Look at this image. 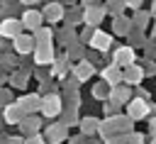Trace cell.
Wrapping results in <instances>:
<instances>
[{
    "label": "cell",
    "mask_w": 156,
    "mask_h": 144,
    "mask_svg": "<svg viewBox=\"0 0 156 144\" xmlns=\"http://www.w3.org/2000/svg\"><path fill=\"white\" fill-rule=\"evenodd\" d=\"M132 59H134V54H132L129 46H122L119 51H115V63L117 66H132Z\"/></svg>",
    "instance_id": "cell-5"
},
{
    "label": "cell",
    "mask_w": 156,
    "mask_h": 144,
    "mask_svg": "<svg viewBox=\"0 0 156 144\" xmlns=\"http://www.w3.org/2000/svg\"><path fill=\"white\" fill-rule=\"evenodd\" d=\"M20 105H22L24 112H37V110H41V100H39V95H24V98L20 100Z\"/></svg>",
    "instance_id": "cell-4"
},
{
    "label": "cell",
    "mask_w": 156,
    "mask_h": 144,
    "mask_svg": "<svg viewBox=\"0 0 156 144\" xmlns=\"http://www.w3.org/2000/svg\"><path fill=\"white\" fill-rule=\"evenodd\" d=\"M105 85H107V83H100V85H95V88H93V95H95V98H102V95L107 93V88H105Z\"/></svg>",
    "instance_id": "cell-18"
},
{
    "label": "cell",
    "mask_w": 156,
    "mask_h": 144,
    "mask_svg": "<svg viewBox=\"0 0 156 144\" xmlns=\"http://www.w3.org/2000/svg\"><path fill=\"white\" fill-rule=\"evenodd\" d=\"M39 22H41V17H39L37 12H27L22 24H24V27H32V29H37V27H39Z\"/></svg>",
    "instance_id": "cell-15"
},
{
    "label": "cell",
    "mask_w": 156,
    "mask_h": 144,
    "mask_svg": "<svg viewBox=\"0 0 156 144\" xmlns=\"http://www.w3.org/2000/svg\"><path fill=\"white\" fill-rule=\"evenodd\" d=\"M20 29H22V24H20L17 20H5V22L0 24V34H2V37H10V39H17V37H20Z\"/></svg>",
    "instance_id": "cell-3"
},
{
    "label": "cell",
    "mask_w": 156,
    "mask_h": 144,
    "mask_svg": "<svg viewBox=\"0 0 156 144\" xmlns=\"http://www.w3.org/2000/svg\"><path fill=\"white\" fill-rule=\"evenodd\" d=\"M34 59H37V63H49L51 61V49L49 46H39L37 54H34Z\"/></svg>",
    "instance_id": "cell-10"
},
{
    "label": "cell",
    "mask_w": 156,
    "mask_h": 144,
    "mask_svg": "<svg viewBox=\"0 0 156 144\" xmlns=\"http://www.w3.org/2000/svg\"><path fill=\"white\" fill-rule=\"evenodd\" d=\"M0 103H10V93L2 90V93H0Z\"/></svg>",
    "instance_id": "cell-22"
},
{
    "label": "cell",
    "mask_w": 156,
    "mask_h": 144,
    "mask_svg": "<svg viewBox=\"0 0 156 144\" xmlns=\"http://www.w3.org/2000/svg\"><path fill=\"white\" fill-rule=\"evenodd\" d=\"M124 81H127V83H139V81H141V71H139L136 66H129L127 73H124Z\"/></svg>",
    "instance_id": "cell-13"
},
{
    "label": "cell",
    "mask_w": 156,
    "mask_h": 144,
    "mask_svg": "<svg viewBox=\"0 0 156 144\" xmlns=\"http://www.w3.org/2000/svg\"><path fill=\"white\" fill-rule=\"evenodd\" d=\"M144 112H146V105L141 100H132L129 103V117H141Z\"/></svg>",
    "instance_id": "cell-9"
},
{
    "label": "cell",
    "mask_w": 156,
    "mask_h": 144,
    "mask_svg": "<svg viewBox=\"0 0 156 144\" xmlns=\"http://www.w3.org/2000/svg\"><path fill=\"white\" fill-rule=\"evenodd\" d=\"M24 110H22V105L17 103H10V105H5V112H2V117H5V122H10V124H20L22 120H24Z\"/></svg>",
    "instance_id": "cell-2"
},
{
    "label": "cell",
    "mask_w": 156,
    "mask_h": 144,
    "mask_svg": "<svg viewBox=\"0 0 156 144\" xmlns=\"http://www.w3.org/2000/svg\"><path fill=\"white\" fill-rule=\"evenodd\" d=\"M63 137H66V124H61V127H51L49 134H46V139H49L51 144H58Z\"/></svg>",
    "instance_id": "cell-8"
},
{
    "label": "cell",
    "mask_w": 156,
    "mask_h": 144,
    "mask_svg": "<svg viewBox=\"0 0 156 144\" xmlns=\"http://www.w3.org/2000/svg\"><path fill=\"white\" fill-rule=\"evenodd\" d=\"M93 46L100 49V51H105V49L110 46V37H105V34H93Z\"/></svg>",
    "instance_id": "cell-11"
},
{
    "label": "cell",
    "mask_w": 156,
    "mask_h": 144,
    "mask_svg": "<svg viewBox=\"0 0 156 144\" xmlns=\"http://www.w3.org/2000/svg\"><path fill=\"white\" fill-rule=\"evenodd\" d=\"M41 112H44L46 117H56V115L61 112V98H58L56 93L41 98Z\"/></svg>",
    "instance_id": "cell-1"
},
{
    "label": "cell",
    "mask_w": 156,
    "mask_h": 144,
    "mask_svg": "<svg viewBox=\"0 0 156 144\" xmlns=\"http://www.w3.org/2000/svg\"><path fill=\"white\" fill-rule=\"evenodd\" d=\"M7 144H24V142H22V139H17V137H10V139H7Z\"/></svg>",
    "instance_id": "cell-23"
},
{
    "label": "cell",
    "mask_w": 156,
    "mask_h": 144,
    "mask_svg": "<svg viewBox=\"0 0 156 144\" xmlns=\"http://www.w3.org/2000/svg\"><path fill=\"white\" fill-rule=\"evenodd\" d=\"M71 144H83V137H76V139H71Z\"/></svg>",
    "instance_id": "cell-24"
},
{
    "label": "cell",
    "mask_w": 156,
    "mask_h": 144,
    "mask_svg": "<svg viewBox=\"0 0 156 144\" xmlns=\"http://www.w3.org/2000/svg\"><path fill=\"white\" fill-rule=\"evenodd\" d=\"M80 127H83V132H85V134H90V132H95V129L100 127V122H95L93 117H85V120L80 122Z\"/></svg>",
    "instance_id": "cell-16"
},
{
    "label": "cell",
    "mask_w": 156,
    "mask_h": 144,
    "mask_svg": "<svg viewBox=\"0 0 156 144\" xmlns=\"http://www.w3.org/2000/svg\"><path fill=\"white\" fill-rule=\"evenodd\" d=\"M73 73H76V78H78V81H85V78L93 73V66H90L88 61H80V63L73 68Z\"/></svg>",
    "instance_id": "cell-7"
},
{
    "label": "cell",
    "mask_w": 156,
    "mask_h": 144,
    "mask_svg": "<svg viewBox=\"0 0 156 144\" xmlns=\"http://www.w3.org/2000/svg\"><path fill=\"white\" fill-rule=\"evenodd\" d=\"M24 144H46V139H44V137H39V134H29Z\"/></svg>",
    "instance_id": "cell-17"
},
{
    "label": "cell",
    "mask_w": 156,
    "mask_h": 144,
    "mask_svg": "<svg viewBox=\"0 0 156 144\" xmlns=\"http://www.w3.org/2000/svg\"><path fill=\"white\" fill-rule=\"evenodd\" d=\"M154 144H156V139H154Z\"/></svg>",
    "instance_id": "cell-26"
},
{
    "label": "cell",
    "mask_w": 156,
    "mask_h": 144,
    "mask_svg": "<svg viewBox=\"0 0 156 144\" xmlns=\"http://www.w3.org/2000/svg\"><path fill=\"white\" fill-rule=\"evenodd\" d=\"M49 17H51V20H58V17H61V10H56V5H51V10H49Z\"/></svg>",
    "instance_id": "cell-20"
},
{
    "label": "cell",
    "mask_w": 156,
    "mask_h": 144,
    "mask_svg": "<svg viewBox=\"0 0 156 144\" xmlns=\"http://www.w3.org/2000/svg\"><path fill=\"white\" fill-rule=\"evenodd\" d=\"M151 129H154V132H156V120H151Z\"/></svg>",
    "instance_id": "cell-25"
},
{
    "label": "cell",
    "mask_w": 156,
    "mask_h": 144,
    "mask_svg": "<svg viewBox=\"0 0 156 144\" xmlns=\"http://www.w3.org/2000/svg\"><path fill=\"white\" fill-rule=\"evenodd\" d=\"M37 124H39V120H37V117H24V120H22V129H24V132H29V134H37V129H39Z\"/></svg>",
    "instance_id": "cell-14"
},
{
    "label": "cell",
    "mask_w": 156,
    "mask_h": 144,
    "mask_svg": "<svg viewBox=\"0 0 156 144\" xmlns=\"http://www.w3.org/2000/svg\"><path fill=\"white\" fill-rule=\"evenodd\" d=\"M32 46H34V41H32L29 37H17V39H15V49H17L20 54H29Z\"/></svg>",
    "instance_id": "cell-6"
},
{
    "label": "cell",
    "mask_w": 156,
    "mask_h": 144,
    "mask_svg": "<svg viewBox=\"0 0 156 144\" xmlns=\"http://www.w3.org/2000/svg\"><path fill=\"white\" fill-rule=\"evenodd\" d=\"M129 142H132V144H141L144 139H141V134H132V137H129Z\"/></svg>",
    "instance_id": "cell-21"
},
{
    "label": "cell",
    "mask_w": 156,
    "mask_h": 144,
    "mask_svg": "<svg viewBox=\"0 0 156 144\" xmlns=\"http://www.w3.org/2000/svg\"><path fill=\"white\" fill-rule=\"evenodd\" d=\"M100 15H102L100 10H98V12H95V10H90V12H88V22H100Z\"/></svg>",
    "instance_id": "cell-19"
},
{
    "label": "cell",
    "mask_w": 156,
    "mask_h": 144,
    "mask_svg": "<svg viewBox=\"0 0 156 144\" xmlns=\"http://www.w3.org/2000/svg\"><path fill=\"white\" fill-rule=\"evenodd\" d=\"M102 76H105V81H107V83H115V85H117V81L122 78V73L117 71V66H112V68H105V71H102Z\"/></svg>",
    "instance_id": "cell-12"
}]
</instances>
